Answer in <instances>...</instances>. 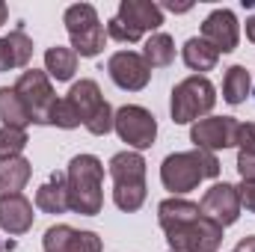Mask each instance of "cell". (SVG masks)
<instances>
[{"label": "cell", "mask_w": 255, "mask_h": 252, "mask_svg": "<svg viewBox=\"0 0 255 252\" xmlns=\"http://www.w3.org/2000/svg\"><path fill=\"white\" fill-rule=\"evenodd\" d=\"M160 229L172 252H217L223 247V226L202 214V208L187 199H163L157 205Z\"/></svg>", "instance_id": "cell-1"}, {"label": "cell", "mask_w": 255, "mask_h": 252, "mask_svg": "<svg viewBox=\"0 0 255 252\" xmlns=\"http://www.w3.org/2000/svg\"><path fill=\"white\" fill-rule=\"evenodd\" d=\"M68 181V211L80 214V217H95L104 208V163L95 154H77L68 163L65 172Z\"/></svg>", "instance_id": "cell-2"}, {"label": "cell", "mask_w": 255, "mask_h": 252, "mask_svg": "<svg viewBox=\"0 0 255 252\" xmlns=\"http://www.w3.org/2000/svg\"><path fill=\"white\" fill-rule=\"evenodd\" d=\"M217 175H220V160L214 151H205V148L175 151V154L163 157V163H160V181L175 196L190 193V190L199 187V181L217 178Z\"/></svg>", "instance_id": "cell-3"}, {"label": "cell", "mask_w": 255, "mask_h": 252, "mask_svg": "<svg viewBox=\"0 0 255 252\" xmlns=\"http://www.w3.org/2000/svg\"><path fill=\"white\" fill-rule=\"evenodd\" d=\"M113 202L119 211H139L145 202V160L139 151H119L110 157Z\"/></svg>", "instance_id": "cell-4"}, {"label": "cell", "mask_w": 255, "mask_h": 252, "mask_svg": "<svg viewBox=\"0 0 255 252\" xmlns=\"http://www.w3.org/2000/svg\"><path fill=\"white\" fill-rule=\"evenodd\" d=\"M217 104V89L205 74H193L187 80H181L172 89V101H169V113L175 125H190L199 122L202 116H208Z\"/></svg>", "instance_id": "cell-5"}, {"label": "cell", "mask_w": 255, "mask_h": 252, "mask_svg": "<svg viewBox=\"0 0 255 252\" xmlns=\"http://www.w3.org/2000/svg\"><path fill=\"white\" fill-rule=\"evenodd\" d=\"M65 30L71 36V51L77 57H98L104 51V42H107V30L104 24L98 21V12L95 6L89 3H74L68 6L63 15Z\"/></svg>", "instance_id": "cell-6"}, {"label": "cell", "mask_w": 255, "mask_h": 252, "mask_svg": "<svg viewBox=\"0 0 255 252\" xmlns=\"http://www.w3.org/2000/svg\"><path fill=\"white\" fill-rule=\"evenodd\" d=\"M68 98L74 101V107L80 110V119H83V127L95 136H107L113 130V110L110 104L104 101L101 89L95 80H77L71 89H68Z\"/></svg>", "instance_id": "cell-7"}, {"label": "cell", "mask_w": 255, "mask_h": 252, "mask_svg": "<svg viewBox=\"0 0 255 252\" xmlns=\"http://www.w3.org/2000/svg\"><path fill=\"white\" fill-rule=\"evenodd\" d=\"M15 92L21 95V101L36 125H51V110L57 104V95H54L48 71H39V68L21 71V77L15 80Z\"/></svg>", "instance_id": "cell-8"}, {"label": "cell", "mask_w": 255, "mask_h": 252, "mask_svg": "<svg viewBox=\"0 0 255 252\" xmlns=\"http://www.w3.org/2000/svg\"><path fill=\"white\" fill-rule=\"evenodd\" d=\"M113 130L119 133V139L128 142L130 148L142 151V148H151L154 145V136H157V122L154 116L139 107V104H125L113 113Z\"/></svg>", "instance_id": "cell-9"}, {"label": "cell", "mask_w": 255, "mask_h": 252, "mask_svg": "<svg viewBox=\"0 0 255 252\" xmlns=\"http://www.w3.org/2000/svg\"><path fill=\"white\" fill-rule=\"evenodd\" d=\"M238 127H241V122L235 116H208V119L193 122L190 142L196 148H205V151L232 148L238 142Z\"/></svg>", "instance_id": "cell-10"}, {"label": "cell", "mask_w": 255, "mask_h": 252, "mask_svg": "<svg viewBox=\"0 0 255 252\" xmlns=\"http://www.w3.org/2000/svg\"><path fill=\"white\" fill-rule=\"evenodd\" d=\"M107 71H110V80L128 92H139L151 80V68L142 60V54H136V51H116L107 60Z\"/></svg>", "instance_id": "cell-11"}, {"label": "cell", "mask_w": 255, "mask_h": 252, "mask_svg": "<svg viewBox=\"0 0 255 252\" xmlns=\"http://www.w3.org/2000/svg\"><path fill=\"white\" fill-rule=\"evenodd\" d=\"M116 21L139 42L142 33H148V30L154 33L163 24V9L157 3H151V0H122Z\"/></svg>", "instance_id": "cell-12"}, {"label": "cell", "mask_w": 255, "mask_h": 252, "mask_svg": "<svg viewBox=\"0 0 255 252\" xmlns=\"http://www.w3.org/2000/svg\"><path fill=\"white\" fill-rule=\"evenodd\" d=\"M199 208H202L205 217H211L214 223H220L226 229V226L238 223V217H241V193H238L235 184H226V181L223 184H214V187L202 196Z\"/></svg>", "instance_id": "cell-13"}, {"label": "cell", "mask_w": 255, "mask_h": 252, "mask_svg": "<svg viewBox=\"0 0 255 252\" xmlns=\"http://www.w3.org/2000/svg\"><path fill=\"white\" fill-rule=\"evenodd\" d=\"M238 36H241V27L232 9H214L202 21V39L211 42L220 54H232L238 48Z\"/></svg>", "instance_id": "cell-14"}, {"label": "cell", "mask_w": 255, "mask_h": 252, "mask_svg": "<svg viewBox=\"0 0 255 252\" xmlns=\"http://www.w3.org/2000/svg\"><path fill=\"white\" fill-rule=\"evenodd\" d=\"M33 202L24 193H12V196H0V229L6 235H24L33 229Z\"/></svg>", "instance_id": "cell-15"}, {"label": "cell", "mask_w": 255, "mask_h": 252, "mask_svg": "<svg viewBox=\"0 0 255 252\" xmlns=\"http://www.w3.org/2000/svg\"><path fill=\"white\" fill-rule=\"evenodd\" d=\"M30 57H33V42H30V36L21 27L0 39V71L24 68L30 63Z\"/></svg>", "instance_id": "cell-16"}, {"label": "cell", "mask_w": 255, "mask_h": 252, "mask_svg": "<svg viewBox=\"0 0 255 252\" xmlns=\"http://www.w3.org/2000/svg\"><path fill=\"white\" fill-rule=\"evenodd\" d=\"M36 208L45 214H65L68 211V181L65 172H54L48 184L36 190Z\"/></svg>", "instance_id": "cell-17"}, {"label": "cell", "mask_w": 255, "mask_h": 252, "mask_svg": "<svg viewBox=\"0 0 255 252\" xmlns=\"http://www.w3.org/2000/svg\"><path fill=\"white\" fill-rule=\"evenodd\" d=\"M33 175V166L27 157H9V160H0V196H12V193H21L27 187Z\"/></svg>", "instance_id": "cell-18"}, {"label": "cell", "mask_w": 255, "mask_h": 252, "mask_svg": "<svg viewBox=\"0 0 255 252\" xmlns=\"http://www.w3.org/2000/svg\"><path fill=\"white\" fill-rule=\"evenodd\" d=\"M181 57H184V65L193 68V71H211L217 65V60H220V51L211 42H205L202 36H193V39L184 42Z\"/></svg>", "instance_id": "cell-19"}, {"label": "cell", "mask_w": 255, "mask_h": 252, "mask_svg": "<svg viewBox=\"0 0 255 252\" xmlns=\"http://www.w3.org/2000/svg\"><path fill=\"white\" fill-rule=\"evenodd\" d=\"M0 122H3V127H21V130L33 122L24 101H21V95L15 92V86L12 89L0 86Z\"/></svg>", "instance_id": "cell-20"}, {"label": "cell", "mask_w": 255, "mask_h": 252, "mask_svg": "<svg viewBox=\"0 0 255 252\" xmlns=\"http://www.w3.org/2000/svg\"><path fill=\"white\" fill-rule=\"evenodd\" d=\"M142 60L148 63V68H166L175 60V42L169 33H151L142 45Z\"/></svg>", "instance_id": "cell-21"}, {"label": "cell", "mask_w": 255, "mask_h": 252, "mask_svg": "<svg viewBox=\"0 0 255 252\" xmlns=\"http://www.w3.org/2000/svg\"><path fill=\"white\" fill-rule=\"evenodd\" d=\"M45 71L54 80H71L77 71V54L71 48H48L45 51Z\"/></svg>", "instance_id": "cell-22"}, {"label": "cell", "mask_w": 255, "mask_h": 252, "mask_svg": "<svg viewBox=\"0 0 255 252\" xmlns=\"http://www.w3.org/2000/svg\"><path fill=\"white\" fill-rule=\"evenodd\" d=\"M250 86H253L250 71H247L244 65H232V68L226 71V77H223V98H226L229 104H241V101L250 95Z\"/></svg>", "instance_id": "cell-23"}, {"label": "cell", "mask_w": 255, "mask_h": 252, "mask_svg": "<svg viewBox=\"0 0 255 252\" xmlns=\"http://www.w3.org/2000/svg\"><path fill=\"white\" fill-rule=\"evenodd\" d=\"M27 130L21 127H0V160L9 157H21V151L27 148Z\"/></svg>", "instance_id": "cell-24"}, {"label": "cell", "mask_w": 255, "mask_h": 252, "mask_svg": "<svg viewBox=\"0 0 255 252\" xmlns=\"http://www.w3.org/2000/svg\"><path fill=\"white\" fill-rule=\"evenodd\" d=\"M51 125L63 127V130H71V127H80L83 119H80V110L74 107L71 98H57L54 110H51Z\"/></svg>", "instance_id": "cell-25"}, {"label": "cell", "mask_w": 255, "mask_h": 252, "mask_svg": "<svg viewBox=\"0 0 255 252\" xmlns=\"http://www.w3.org/2000/svg\"><path fill=\"white\" fill-rule=\"evenodd\" d=\"M71 238H74V229L71 226H51L48 232H45V238H42V250L45 252H68V244H71Z\"/></svg>", "instance_id": "cell-26"}, {"label": "cell", "mask_w": 255, "mask_h": 252, "mask_svg": "<svg viewBox=\"0 0 255 252\" xmlns=\"http://www.w3.org/2000/svg\"><path fill=\"white\" fill-rule=\"evenodd\" d=\"M104 244L95 232H74L71 244H68V252H101Z\"/></svg>", "instance_id": "cell-27"}, {"label": "cell", "mask_w": 255, "mask_h": 252, "mask_svg": "<svg viewBox=\"0 0 255 252\" xmlns=\"http://www.w3.org/2000/svg\"><path fill=\"white\" fill-rule=\"evenodd\" d=\"M241 151H250V154H255V125L253 122H247V125L238 127V142H235Z\"/></svg>", "instance_id": "cell-28"}, {"label": "cell", "mask_w": 255, "mask_h": 252, "mask_svg": "<svg viewBox=\"0 0 255 252\" xmlns=\"http://www.w3.org/2000/svg\"><path fill=\"white\" fill-rule=\"evenodd\" d=\"M238 172H241L244 181H255V154L238 151Z\"/></svg>", "instance_id": "cell-29"}, {"label": "cell", "mask_w": 255, "mask_h": 252, "mask_svg": "<svg viewBox=\"0 0 255 252\" xmlns=\"http://www.w3.org/2000/svg\"><path fill=\"white\" fill-rule=\"evenodd\" d=\"M241 205H247V211H253L255 214V181H241Z\"/></svg>", "instance_id": "cell-30"}, {"label": "cell", "mask_w": 255, "mask_h": 252, "mask_svg": "<svg viewBox=\"0 0 255 252\" xmlns=\"http://www.w3.org/2000/svg\"><path fill=\"white\" fill-rule=\"evenodd\" d=\"M235 252H255V235L241 238V244H238V250H235Z\"/></svg>", "instance_id": "cell-31"}, {"label": "cell", "mask_w": 255, "mask_h": 252, "mask_svg": "<svg viewBox=\"0 0 255 252\" xmlns=\"http://www.w3.org/2000/svg\"><path fill=\"white\" fill-rule=\"evenodd\" d=\"M247 39H250V42H255V15L247 21Z\"/></svg>", "instance_id": "cell-32"}, {"label": "cell", "mask_w": 255, "mask_h": 252, "mask_svg": "<svg viewBox=\"0 0 255 252\" xmlns=\"http://www.w3.org/2000/svg\"><path fill=\"white\" fill-rule=\"evenodd\" d=\"M6 18H9V9H6V3H3V0H0V27H3V24H6Z\"/></svg>", "instance_id": "cell-33"}, {"label": "cell", "mask_w": 255, "mask_h": 252, "mask_svg": "<svg viewBox=\"0 0 255 252\" xmlns=\"http://www.w3.org/2000/svg\"><path fill=\"white\" fill-rule=\"evenodd\" d=\"M3 250H6V247H3V241H0V252H3Z\"/></svg>", "instance_id": "cell-34"}, {"label": "cell", "mask_w": 255, "mask_h": 252, "mask_svg": "<svg viewBox=\"0 0 255 252\" xmlns=\"http://www.w3.org/2000/svg\"><path fill=\"white\" fill-rule=\"evenodd\" d=\"M169 252H172V250H169Z\"/></svg>", "instance_id": "cell-35"}]
</instances>
